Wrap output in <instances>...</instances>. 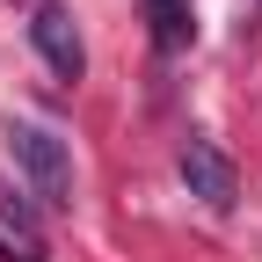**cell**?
Instances as JSON below:
<instances>
[{"mask_svg": "<svg viewBox=\"0 0 262 262\" xmlns=\"http://www.w3.org/2000/svg\"><path fill=\"white\" fill-rule=\"evenodd\" d=\"M146 8H153V15H182L189 0H146Z\"/></svg>", "mask_w": 262, "mask_h": 262, "instance_id": "5", "label": "cell"}, {"mask_svg": "<svg viewBox=\"0 0 262 262\" xmlns=\"http://www.w3.org/2000/svg\"><path fill=\"white\" fill-rule=\"evenodd\" d=\"M29 44L44 51V66L58 80H80L88 73V44H80V29H73V15H66L58 0H44L37 15H29Z\"/></svg>", "mask_w": 262, "mask_h": 262, "instance_id": "3", "label": "cell"}, {"mask_svg": "<svg viewBox=\"0 0 262 262\" xmlns=\"http://www.w3.org/2000/svg\"><path fill=\"white\" fill-rule=\"evenodd\" d=\"M182 182H189L196 204H211V211L241 204V168H233V153L219 139H182Z\"/></svg>", "mask_w": 262, "mask_h": 262, "instance_id": "2", "label": "cell"}, {"mask_svg": "<svg viewBox=\"0 0 262 262\" xmlns=\"http://www.w3.org/2000/svg\"><path fill=\"white\" fill-rule=\"evenodd\" d=\"M153 37H160V51H182V37H189V8H182V15H153Z\"/></svg>", "mask_w": 262, "mask_h": 262, "instance_id": "4", "label": "cell"}, {"mask_svg": "<svg viewBox=\"0 0 262 262\" xmlns=\"http://www.w3.org/2000/svg\"><path fill=\"white\" fill-rule=\"evenodd\" d=\"M0 146H8L15 175L29 182V196H37V204H51V211H66V204H73V146H66L51 124L8 117V124H0Z\"/></svg>", "mask_w": 262, "mask_h": 262, "instance_id": "1", "label": "cell"}]
</instances>
